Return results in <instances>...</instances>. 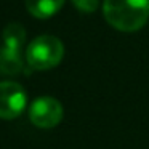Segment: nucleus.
I'll return each mask as SVG.
<instances>
[{
    "label": "nucleus",
    "mask_w": 149,
    "mask_h": 149,
    "mask_svg": "<svg viewBox=\"0 0 149 149\" xmlns=\"http://www.w3.org/2000/svg\"><path fill=\"white\" fill-rule=\"evenodd\" d=\"M24 69L23 59H21L19 50L3 47L0 50V72L5 75H15L19 74Z\"/></svg>",
    "instance_id": "6"
},
{
    "label": "nucleus",
    "mask_w": 149,
    "mask_h": 149,
    "mask_svg": "<svg viewBox=\"0 0 149 149\" xmlns=\"http://www.w3.org/2000/svg\"><path fill=\"white\" fill-rule=\"evenodd\" d=\"M24 40H26V31L21 24L11 23L3 29V43L5 47H10L15 50H21Z\"/></svg>",
    "instance_id": "7"
},
{
    "label": "nucleus",
    "mask_w": 149,
    "mask_h": 149,
    "mask_svg": "<svg viewBox=\"0 0 149 149\" xmlns=\"http://www.w3.org/2000/svg\"><path fill=\"white\" fill-rule=\"evenodd\" d=\"M64 5V0H26V8L32 16L47 19L56 15Z\"/></svg>",
    "instance_id": "5"
},
{
    "label": "nucleus",
    "mask_w": 149,
    "mask_h": 149,
    "mask_svg": "<svg viewBox=\"0 0 149 149\" xmlns=\"http://www.w3.org/2000/svg\"><path fill=\"white\" fill-rule=\"evenodd\" d=\"M64 45L55 36H40L29 43L26 50V61L36 71H48L61 63Z\"/></svg>",
    "instance_id": "2"
},
{
    "label": "nucleus",
    "mask_w": 149,
    "mask_h": 149,
    "mask_svg": "<svg viewBox=\"0 0 149 149\" xmlns=\"http://www.w3.org/2000/svg\"><path fill=\"white\" fill-rule=\"evenodd\" d=\"M63 106L52 96H40L31 104L29 119L39 128H53L63 120Z\"/></svg>",
    "instance_id": "3"
},
{
    "label": "nucleus",
    "mask_w": 149,
    "mask_h": 149,
    "mask_svg": "<svg viewBox=\"0 0 149 149\" xmlns=\"http://www.w3.org/2000/svg\"><path fill=\"white\" fill-rule=\"evenodd\" d=\"M71 2L80 13H85V15L93 13L100 7V0H71Z\"/></svg>",
    "instance_id": "8"
},
{
    "label": "nucleus",
    "mask_w": 149,
    "mask_h": 149,
    "mask_svg": "<svg viewBox=\"0 0 149 149\" xmlns=\"http://www.w3.org/2000/svg\"><path fill=\"white\" fill-rule=\"evenodd\" d=\"M26 91L19 84L11 80L0 82V119H16L26 109Z\"/></svg>",
    "instance_id": "4"
},
{
    "label": "nucleus",
    "mask_w": 149,
    "mask_h": 149,
    "mask_svg": "<svg viewBox=\"0 0 149 149\" xmlns=\"http://www.w3.org/2000/svg\"><path fill=\"white\" fill-rule=\"evenodd\" d=\"M103 16L114 29L135 32L149 19V0H104Z\"/></svg>",
    "instance_id": "1"
}]
</instances>
